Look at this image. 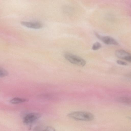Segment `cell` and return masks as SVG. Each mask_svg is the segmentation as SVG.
I'll return each instance as SVG.
<instances>
[{"label":"cell","mask_w":131,"mask_h":131,"mask_svg":"<svg viewBox=\"0 0 131 131\" xmlns=\"http://www.w3.org/2000/svg\"><path fill=\"white\" fill-rule=\"evenodd\" d=\"M70 118L77 120L89 121H92L94 116L92 113L84 111H76L71 113L68 115Z\"/></svg>","instance_id":"obj_1"},{"label":"cell","mask_w":131,"mask_h":131,"mask_svg":"<svg viewBox=\"0 0 131 131\" xmlns=\"http://www.w3.org/2000/svg\"><path fill=\"white\" fill-rule=\"evenodd\" d=\"M65 59L70 63L78 66L83 67L86 64L85 61L82 58L73 54L67 53L65 54Z\"/></svg>","instance_id":"obj_2"},{"label":"cell","mask_w":131,"mask_h":131,"mask_svg":"<svg viewBox=\"0 0 131 131\" xmlns=\"http://www.w3.org/2000/svg\"><path fill=\"white\" fill-rule=\"evenodd\" d=\"M96 37L104 43L107 45H118V43L113 38L107 36H102L97 32H95Z\"/></svg>","instance_id":"obj_3"},{"label":"cell","mask_w":131,"mask_h":131,"mask_svg":"<svg viewBox=\"0 0 131 131\" xmlns=\"http://www.w3.org/2000/svg\"><path fill=\"white\" fill-rule=\"evenodd\" d=\"M40 114L38 113H29L24 117L23 122L26 124L32 123L38 119L40 117Z\"/></svg>","instance_id":"obj_4"},{"label":"cell","mask_w":131,"mask_h":131,"mask_svg":"<svg viewBox=\"0 0 131 131\" xmlns=\"http://www.w3.org/2000/svg\"><path fill=\"white\" fill-rule=\"evenodd\" d=\"M115 54L117 57L131 62V53L122 49L116 50Z\"/></svg>","instance_id":"obj_5"},{"label":"cell","mask_w":131,"mask_h":131,"mask_svg":"<svg viewBox=\"0 0 131 131\" xmlns=\"http://www.w3.org/2000/svg\"><path fill=\"white\" fill-rule=\"evenodd\" d=\"M21 24L26 27L34 29H40L43 27L42 24L39 22L22 21Z\"/></svg>","instance_id":"obj_6"},{"label":"cell","mask_w":131,"mask_h":131,"mask_svg":"<svg viewBox=\"0 0 131 131\" xmlns=\"http://www.w3.org/2000/svg\"><path fill=\"white\" fill-rule=\"evenodd\" d=\"M28 100L25 98L15 97L11 99L9 102L12 104H16L27 102Z\"/></svg>","instance_id":"obj_7"},{"label":"cell","mask_w":131,"mask_h":131,"mask_svg":"<svg viewBox=\"0 0 131 131\" xmlns=\"http://www.w3.org/2000/svg\"><path fill=\"white\" fill-rule=\"evenodd\" d=\"M117 100L121 103L131 105V97L126 96L121 97L118 98Z\"/></svg>","instance_id":"obj_8"},{"label":"cell","mask_w":131,"mask_h":131,"mask_svg":"<svg viewBox=\"0 0 131 131\" xmlns=\"http://www.w3.org/2000/svg\"><path fill=\"white\" fill-rule=\"evenodd\" d=\"M33 131H56V130L54 128L51 127L38 126L34 128Z\"/></svg>","instance_id":"obj_9"},{"label":"cell","mask_w":131,"mask_h":131,"mask_svg":"<svg viewBox=\"0 0 131 131\" xmlns=\"http://www.w3.org/2000/svg\"><path fill=\"white\" fill-rule=\"evenodd\" d=\"M8 72L4 69L0 68V77L3 78L8 75Z\"/></svg>","instance_id":"obj_10"},{"label":"cell","mask_w":131,"mask_h":131,"mask_svg":"<svg viewBox=\"0 0 131 131\" xmlns=\"http://www.w3.org/2000/svg\"><path fill=\"white\" fill-rule=\"evenodd\" d=\"M102 47V45L99 42H96L94 43L92 47V49L94 50H96L100 49Z\"/></svg>","instance_id":"obj_11"},{"label":"cell","mask_w":131,"mask_h":131,"mask_svg":"<svg viewBox=\"0 0 131 131\" xmlns=\"http://www.w3.org/2000/svg\"><path fill=\"white\" fill-rule=\"evenodd\" d=\"M116 62L118 64L122 66H126L127 65V63L126 62L119 60H117Z\"/></svg>","instance_id":"obj_12"},{"label":"cell","mask_w":131,"mask_h":131,"mask_svg":"<svg viewBox=\"0 0 131 131\" xmlns=\"http://www.w3.org/2000/svg\"><path fill=\"white\" fill-rule=\"evenodd\" d=\"M126 77L129 78L131 79V72L127 74L126 75Z\"/></svg>","instance_id":"obj_13"},{"label":"cell","mask_w":131,"mask_h":131,"mask_svg":"<svg viewBox=\"0 0 131 131\" xmlns=\"http://www.w3.org/2000/svg\"><path fill=\"white\" fill-rule=\"evenodd\" d=\"M128 118L131 120V117H128Z\"/></svg>","instance_id":"obj_14"}]
</instances>
